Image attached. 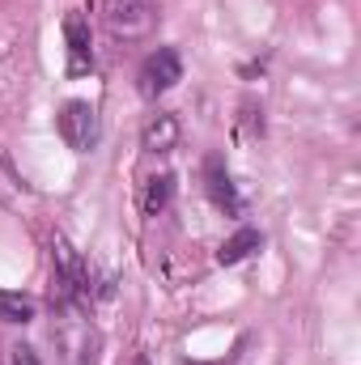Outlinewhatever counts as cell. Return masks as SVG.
Returning <instances> with one entry per match:
<instances>
[{"label": "cell", "instance_id": "obj_1", "mask_svg": "<svg viewBox=\"0 0 361 365\" xmlns=\"http://www.w3.org/2000/svg\"><path fill=\"white\" fill-rule=\"evenodd\" d=\"M102 17L115 38H145L158 21V4L153 0H102Z\"/></svg>", "mask_w": 361, "mask_h": 365}, {"label": "cell", "instance_id": "obj_2", "mask_svg": "<svg viewBox=\"0 0 361 365\" xmlns=\"http://www.w3.org/2000/svg\"><path fill=\"white\" fill-rule=\"evenodd\" d=\"M136 81H141V93H145V98H162L166 90H175V86L183 81L179 51H175V47H158V51L141 64Z\"/></svg>", "mask_w": 361, "mask_h": 365}, {"label": "cell", "instance_id": "obj_3", "mask_svg": "<svg viewBox=\"0 0 361 365\" xmlns=\"http://www.w3.org/2000/svg\"><path fill=\"white\" fill-rule=\"evenodd\" d=\"M60 136H64L68 149L90 153L93 145H98V110H93L90 102H68L60 110Z\"/></svg>", "mask_w": 361, "mask_h": 365}, {"label": "cell", "instance_id": "obj_4", "mask_svg": "<svg viewBox=\"0 0 361 365\" xmlns=\"http://www.w3.org/2000/svg\"><path fill=\"white\" fill-rule=\"evenodd\" d=\"M64 43H68V73L81 77L93 68V43H90V21L81 13L64 17Z\"/></svg>", "mask_w": 361, "mask_h": 365}, {"label": "cell", "instance_id": "obj_5", "mask_svg": "<svg viewBox=\"0 0 361 365\" xmlns=\"http://www.w3.org/2000/svg\"><path fill=\"white\" fill-rule=\"evenodd\" d=\"M175 145H179V119L166 115V110H158V115L145 123V132H141V149H145V153H171Z\"/></svg>", "mask_w": 361, "mask_h": 365}, {"label": "cell", "instance_id": "obj_6", "mask_svg": "<svg viewBox=\"0 0 361 365\" xmlns=\"http://www.w3.org/2000/svg\"><path fill=\"white\" fill-rule=\"evenodd\" d=\"M204 182H208V195H213L217 208H225V212H238L243 208L238 204V191H234V179H230V170H225L221 158H208L204 162Z\"/></svg>", "mask_w": 361, "mask_h": 365}, {"label": "cell", "instance_id": "obj_7", "mask_svg": "<svg viewBox=\"0 0 361 365\" xmlns=\"http://www.w3.org/2000/svg\"><path fill=\"white\" fill-rule=\"evenodd\" d=\"M260 247H264V234H260V230H238L234 238L221 242L217 264H225V268H230V264H243V259H247L251 251H260Z\"/></svg>", "mask_w": 361, "mask_h": 365}, {"label": "cell", "instance_id": "obj_8", "mask_svg": "<svg viewBox=\"0 0 361 365\" xmlns=\"http://www.w3.org/2000/svg\"><path fill=\"white\" fill-rule=\"evenodd\" d=\"M171 195H175V179H171V175H153L149 187H145V200H141L145 217H158V212L171 204Z\"/></svg>", "mask_w": 361, "mask_h": 365}, {"label": "cell", "instance_id": "obj_9", "mask_svg": "<svg viewBox=\"0 0 361 365\" xmlns=\"http://www.w3.org/2000/svg\"><path fill=\"white\" fill-rule=\"evenodd\" d=\"M34 319V297L0 289V323H30Z\"/></svg>", "mask_w": 361, "mask_h": 365}, {"label": "cell", "instance_id": "obj_10", "mask_svg": "<svg viewBox=\"0 0 361 365\" xmlns=\"http://www.w3.org/2000/svg\"><path fill=\"white\" fill-rule=\"evenodd\" d=\"M183 365H230V361H183Z\"/></svg>", "mask_w": 361, "mask_h": 365}, {"label": "cell", "instance_id": "obj_11", "mask_svg": "<svg viewBox=\"0 0 361 365\" xmlns=\"http://www.w3.org/2000/svg\"><path fill=\"white\" fill-rule=\"evenodd\" d=\"M136 365H149V361H145V357H136Z\"/></svg>", "mask_w": 361, "mask_h": 365}]
</instances>
